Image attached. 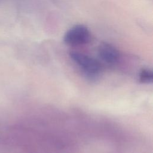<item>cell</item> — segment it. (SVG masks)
<instances>
[{"instance_id":"4","label":"cell","mask_w":153,"mask_h":153,"mask_svg":"<svg viewBox=\"0 0 153 153\" xmlns=\"http://www.w3.org/2000/svg\"><path fill=\"white\" fill-rule=\"evenodd\" d=\"M153 75L151 70L148 69H143L139 74V80L142 83H151L152 81Z\"/></svg>"},{"instance_id":"3","label":"cell","mask_w":153,"mask_h":153,"mask_svg":"<svg viewBox=\"0 0 153 153\" xmlns=\"http://www.w3.org/2000/svg\"><path fill=\"white\" fill-rule=\"evenodd\" d=\"M98 55L103 62L109 65L116 63L120 59L118 50L115 47L108 43H103L99 45Z\"/></svg>"},{"instance_id":"2","label":"cell","mask_w":153,"mask_h":153,"mask_svg":"<svg viewBox=\"0 0 153 153\" xmlns=\"http://www.w3.org/2000/svg\"><path fill=\"white\" fill-rule=\"evenodd\" d=\"M66 44L78 46L88 43L91 40V34L88 29L82 25H77L69 29L63 37Z\"/></svg>"},{"instance_id":"1","label":"cell","mask_w":153,"mask_h":153,"mask_svg":"<svg viewBox=\"0 0 153 153\" xmlns=\"http://www.w3.org/2000/svg\"><path fill=\"white\" fill-rule=\"evenodd\" d=\"M70 57L88 78H96L100 74L101 66L96 59L78 51H71Z\"/></svg>"}]
</instances>
